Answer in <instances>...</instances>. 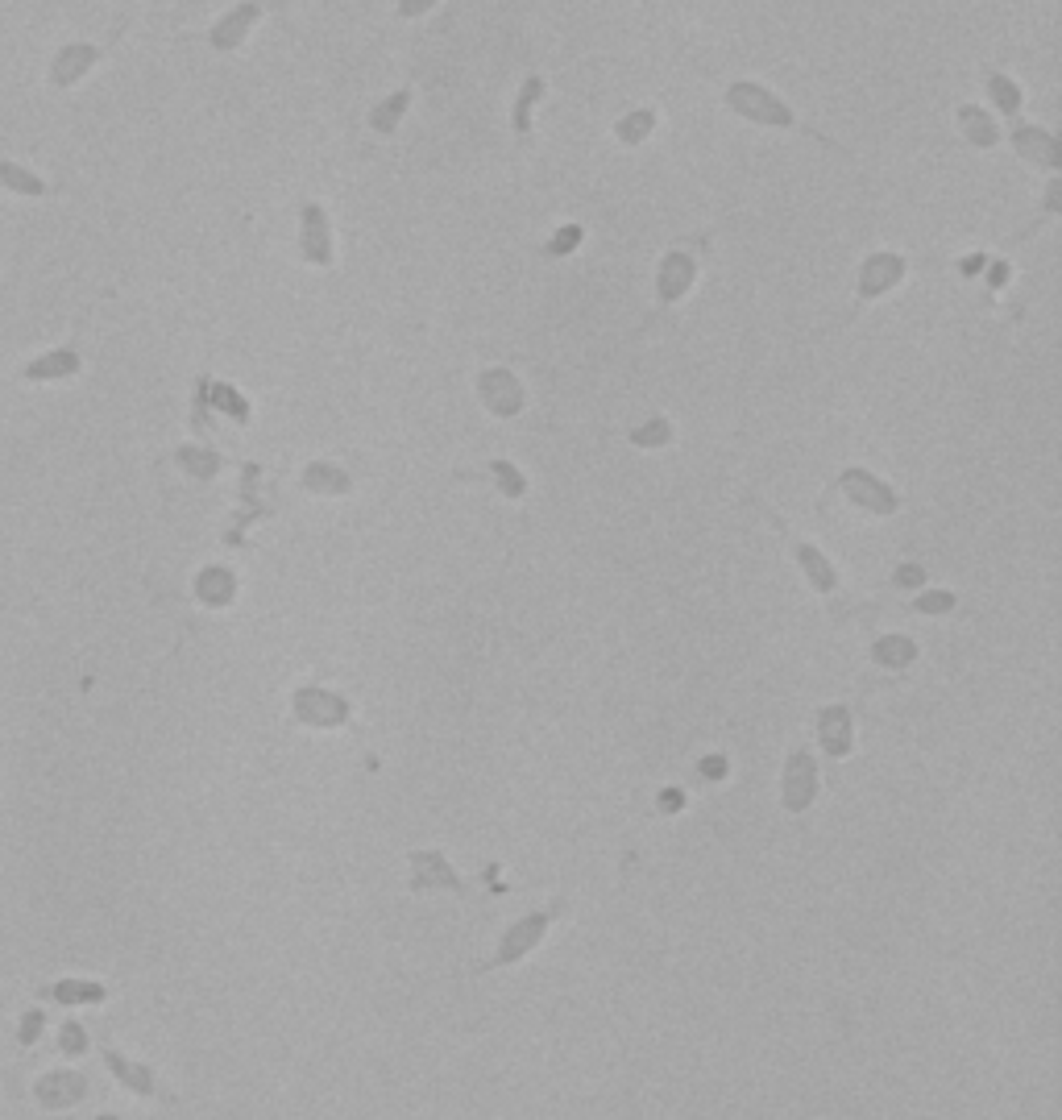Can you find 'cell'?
Instances as JSON below:
<instances>
[{"mask_svg": "<svg viewBox=\"0 0 1062 1120\" xmlns=\"http://www.w3.org/2000/svg\"><path fill=\"white\" fill-rule=\"evenodd\" d=\"M1013 146L1033 166H1046V171H1058V166H1062V142L1050 129H1042V125L1013 121Z\"/></svg>", "mask_w": 1062, "mask_h": 1120, "instance_id": "ba28073f", "label": "cell"}, {"mask_svg": "<svg viewBox=\"0 0 1062 1120\" xmlns=\"http://www.w3.org/2000/svg\"><path fill=\"white\" fill-rule=\"evenodd\" d=\"M540 96H544V79H540V75H527L523 92H519V100H515V133H519V137L531 133V108L540 104Z\"/></svg>", "mask_w": 1062, "mask_h": 1120, "instance_id": "83f0119b", "label": "cell"}, {"mask_svg": "<svg viewBox=\"0 0 1062 1120\" xmlns=\"http://www.w3.org/2000/svg\"><path fill=\"white\" fill-rule=\"evenodd\" d=\"M652 129H656V112L639 108V112H631V117H623L619 125H614V137H619L623 146H639V142H648Z\"/></svg>", "mask_w": 1062, "mask_h": 1120, "instance_id": "484cf974", "label": "cell"}, {"mask_svg": "<svg viewBox=\"0 0 1062 1120\" xmlns=\"http://www.w3.org/2000/svg\"><path fill=\"white\" fill-rule=\"evenodd\" d=\"M872 660L880 664V668H909L913 660H917V643L909 639V635H880L876 643H872Z\"/></svg>", "mask_w": 1062, "mask_h": 1120, "instance_id": "44dd1931", "label": "cell"}, {"mask_svg": "<svg viewBox=\"0 0 1062 1120\" xmlns=\"http://www.w3.org/2000/svg\"><path fill=\"white\" fill-rule=\"evenodd\" d=\"M685 805V797H681V789H664V797H660V809L664 814H677V809Z\"/></svg>", "mask_w": 1062, "mask_h": 1120, "instance_id": "74e56055", "label": "cell"}, {"mask_svg": "<svg viewBox=\"0 0 1062 1120\" xmlns=\"http://www.w3.org/2000/svg\"><path fill=\"white\" fill-rule=\"evenodd\" d=\"M295 718L303 726H316V731H337L349 718V702L328 689H299L295 693Z\"/></svg>", "mask_w": 1062, "mask_h": 1120, "instance_id": "5b68a950", "label": "cell"}, {"mask_svg": "<svg viewBox=\"0 0 1062 1120\" xmlns=\"http://www.w3.org/2000/svg\"><path fill=\"white\" fill-rule=\"evenodd\" d=\"M818 797V764L809 751H793L785 764V809L789 814H805Z\"/></svg>", "mask_w": 1062, "mask_h": 1120, "instance_id": "52a82bcc", "label": "cell"}, {"mask_svg": "<svg viewBox=\"0 0 1062 1120\" xmlns=\"http://www.w3.org/2000/svg\"><path fill=\"white\" fill-rule=\"evenodd\" d=\"M909 262L901 254H872L859 266V299H880L905 278Z\"/></svg>", "mask_w": 1062, "mask_h": 1120, "instance_id": "30bf717a", "label": "cell"}, {"mask_svg": "<svg viewBox=\"0 0 1062 1120\" xmlns=\"http://www.w3.org/2000/svg\"><path fill=\"white\" fill-rule=\"evenodd\" d=\"M59 1050H63V1054H83V1050H88V1033H83V1025H75V1021H67V1025H63V1033H59Z\"/></svg>", "mask_w": 1062, "mask_h": 1120, "instance_id": "d6a6232c", "label": "cell"}, {"mask_svg": "<svg viewBox=\"0 0 1062 1120\" xmlns=\"http://www.w3.org/2000/svg\"><path fill=\"white\" fill-rule=\"evenodd\" d=\"M565 909V901H556L552 909H540V913H527V917H519L515 926L502 934V942H498V955L490 959V967H511V963H519L523 955H531V950L540 946V938L548 934V926H552V917Z\"/></svg>", "mask_w": 1062, "mask_h": 1120, "instance_id": "7a4b0ae2", "label": "cell"}, {"mask_svg": "<svg viewBox=\"0 0 1062 1120\" xmlns=\"http://www.w3.org/2000/svg\"><path fill=\"white\" fill-rule=\"evenodd\" d=\"M50 996L59 1004H104V988L92 984V979H59V984L50 988Z\"/></svg>", "mask_w": 1062, "mask_h": 1120, "instance_id": "cb8c5ba5", "label": "cell"}, {"mask_svg": "<svg viewBox=\"0 0 1062 1120\" xmlns=\"http://www.w3.org/2000/svg\"><path fill=\"white\" fill-rule=\"evenodd\" d=\"M100 63V50L96 46H88V42H71V46H63L59 54H54V63H50V83L54 88H75V83L88 75L92 67Z\"/></svg>", "mask_w": 1062, "mask_h": 1120, "instance_id": "4fadbf2b", "label": "cell"}, {"mask_svg": "<svg viewBox=\"0 0 1062 1120\" xmlns=\"http://www.w3.org/2000/svg\"><path fill=\"white\" fill-rule=\"evenodd\" d=\"M299 249H303V262H312L320 270L332 266V224L320 204H303V212H299Z\"/></svg>", "mask_w": 1062, "mask_h": 1120, "instance_id": "8992f818", "label": "cell"}, {"mask_svg": "<svg viewBox=\"0 0 1062 1120\" xmlns=\"http://www.w3.org/2000/svg\"><path fill=\"white\" fill-rule=\"evenodd\" d=\"M702 772H706L710 780H722V776H726V760H722V755H706V764H702Z\"/></svg>", "mask_w": 1062, "mask_h": 1120, "instance_id": "f35d334b", "label": "cell"}, {"mask_svg": "<svg viewBox=\"0 0 1062 1120\" xmlns=\"http://www.w3.org/2000/svg\"><path fill=\"white\" fill-rule=\"evenodd\" d=\"M407 108H411V92H407V88H403V92H395V96H386L382 104H374V108H370V129H374V133H382V137H386V133H395V129H399V121L407 117Z\"/></svg>", "mask_w": 1062, "mask_h": 1120, "instance_id": "603a6c76", "label": "cell"}, {"mask_svg": "<svg viewBox=\"0 0 1062 1120\" xmlns=\"http://www.w3.org/2000/svg\"><path fill=\"white\" fill-rule=\"evenodd\" d=\"M432 5H436V0H399V17L403 21L424 17V13H432Z\"/></svg>", "mask_w": 1062, "mask_h": 1120, "instance_id": "d590c367", "label": "cell"}, {"mask_svg": "<svg viewBox=\"0 0 1062 1120\" xmlns=\"http://www.w3.org/2000/svg\"><path fill=\"white\" fill-rule=\"evenodd\" d=\"M838 490L847 494V502H855V507H863L868 515H897V507H901L897 490L884 486L880 478H872L868 469H843Z\"/></svg>", "mask_w": 1062, "mask_h": 1120, "instance_id": "3957f363", "label": "cell"}, {"mask_svg": "<svg viewBox=\"0 0 1062 1120\" xmlns=\"http://www.w3.org/2000/svg\"><path fill=\"white\" fill-rule=\"evenodd\" d=\"M668 440H673V424H668V419H648L644 428H631V444H639V448H664Z\"/></svg>", "mask_w": 1062, "mask_h": 1120, "instance_id": "4dcf8cb0", "label": "cell"}, {"mask_svg": "<svg viewBox=\"0 0 1062 1120\" xmlns=\"http://www.w3.org/2000/svg\"><path fill=\"white\" fill-rule=\"evenodd\" d=\"M79 366H83V361H79V353H75V349H54V353L34 357L21 374L30 378V382H54V378H71V374H79Z\"/></svg>", "mask_w": 1062, "mask_h": 1120, "instance_id": "2e32d148", "label": "cell"}, {"mask_svg": "<svg viewBox=\"0 0 1062 1120\" xmlns=\"http://www.w3.org/2000/svg\"><path fill=\"white\" fill-rule=\"evenodd\" d=\"M96 1120H117V1116H96Z\"/></svg>", "mask_w": 1062, "mask_h": 1120, "instance_id": "ab89813d", "label": "cell"}, {"mask_svg": "<svg viewBox=\"0 0 1062 1120\" xmlns=\"http://www.w3.org/2000/svg\"><path fill=\"white\" fill-rule=\"evenodd\" d=\"M428 888L461 892V880L440 851H415L411 855V892H428Z\"/></svg>", "mask_w": 1062, "mask_h": 1120, "instance_id": "8fae6325", "label": "cell"}, {"mask_svg": "<svg viewBox=\"0 0 1062 1120\" xmlns=\"http://www.w3.org/2000/svg\"><path fill=\"white\" fill-rule=\"evenodd\" d=\"M818 739H822V747H826L830 760H843V755H851V747H855L851 710H847V706H826V710H818Z\"/></svg>", "mask_w": 1062, "mask_h": 1120, "instance_id": "5bb4252c", "label": "cell"}, {"mask_svg": "<svg viewBox=\"0 0 1062 1120\" xmlns=\"http://www.w3.org/2000/svg\"><path fill=\"white\" fill-rule=\"evenodd\" d=\"M478 395H482V407L490 415H498V419H515L527 407V395H523L519 378L511 370H502V366L478 374Z\"/></svg>", "mask_w": 1062, "mask_h": 1120, "instance_id": "277c9868", "label": "cell"}, {"mask_svg": "<svg viewBox=\"0 0 1062 1120\" xmlns=\"http://www.w3.org/2000/svg\"><path fill=\"white\" fill-rule=\"evenodd\" d=\"M0 187H5V191H17V195H30V200L46 195V183H42L34 171L17 166V162H0Z\"/></svg>", "mask_w": 1062, "mask_h": 1120, "instance_id": "d4e9b609", "label": "cell"}, {"mask_svg": "<svg viewBox=\"0 0 1062 1120\" xmlns=\"http://www.w3.org/2000/svg\"><path fill=\"white\" fill-rule=\"evenodd\" d=\"M104 1062H108V1071H113L129 1091H137V1096H154V1075L146 1071V1067H137V1062H129L125 1054H117V1050H108L104 1054Z\"/></svg>", "mask_w": 1062, "mask_h": 1120, "instance_id": "7402d4cb", "label": "cell"}, {"mask_svg": "<svg viewBox=\"0 0 1062 1120\" xmlns=\"http://www.w3.org/2000/svg\"><path fill=\"white\" fill-rule=\"evenodd\" d=\"M897 585H905V590H921V585H926V569H921V565H901L897 569Z\"/></svg>", "mask_w": 1062, "mask_h": 1120, "instance_id": "e575fe53", "label": "cell"}, {"mask_svg": "<svg viewBox=\"0 0 1062 1120\" xmlns=\"http://www.w3.org/2000/svg\"><path fill=\"white\" fill-rule=\"evenodd\" d=\"M349 486H353V478L332 461H312L303 469V490L307 494H349Z\"/></svg>", "mask_w": 1062, "mask_h": 1120, "instance_id": "ac0fdd59", "label": "cell"}, {"mask_svg": "<svg viewBox=\"0 0 1062 1120\" xmlns=\"http://www.w3.org/2000/svg\"><path fill=\"white\" fill-rule=\"evenodd\" d=\"M913 610H917V614H946V610H955V594L930 590V594H921V598L913 602Z\"/></svg>", "mask_w": 1062, "mask_h": 1120, "instance_id": "1f68e13d", "label": "cell"}, {"mask_svg": "<svg viewBox=\"0 0 1062 1120\" xmlns=\"http://www.w3.org/2000/svg\"><path fill=\"white\" fill-rule=\"evenodd\" d=\"M726 104H731V112H739V117H747V121H756V125H768V129H801V133H809L801 121H797V112L780 100L776 92H768L764 83H731V88H726Z\"/></svg>", "mask_w": 1062, "mask_h": 1120, "instance_id": "6da1fadb", "label": "cell"}, {"mask_svg": "<svg viewBox=\"0 0 1062 1120\" xmlns=\"http://www.w3.org/2000/svg\"><path fill=\"white\" fill-rule=\"evenodd\" d=\"M266 13V0H245V5H237L233 13H225L216 25H212V34H208V42H212V50H220V54H233L241 42H245V34L254 30V21Z\"/></svg>", "mask_w": 1062, "mask_h": 1120, "instance_id": "9c48e42d", "label": "cell"}, {"mask_svg": "<svg viewBox=\"0 0 1062 1120\" xmlns=\"http://www.w3.org/2000/svg\"><path fill=\"white\" fill-rule=\"evenodd\" d=\"M693 278H697V258H689V254H668V258L660 262V270H656V299H660L664 307L677 303V299H685L689 287H693Z\"/></svg>", "mask_w": 1062, "mask_h": 1120, "instance_id": "7c38bea8", "label": "cell"}, {"mask_svg": "<svg viewBox=\"0 0 1062 1120\" xmlns=\"http://www.w3.org/2000/svg\"><path fill=\"white\" fill-rule=\"evenodd\" d=\"M42 1025H46V1021H42V1013H25V1017H21V1033H17V1042H21V1046H34V1042L42 1038Z\"/></svg>", "mask_w": 1062, "mask_h": 1120, "instance_id": "836d02e7", "label": "cell"}, {"mask_svg": "<svg viewBox=\"0 0 1062 1120\" xmlns=\"http://www.w3.org/2000/svg\"><path fill=\"white\" fill-rule=\"evenodd\" d=\"M233 594H237V577L229 569L208 565L200 577H195V598H200L204 606H229Z\"/></svg>", "mask_w": 1062, "mask_h": 1120, "instance_id": "e0dca14e", "label": "cell"}, {"mask_svg": "<svg viewBox=\"0 0 1062 1120\" xmlns=\"http://www.w3.org/2000/svg\"><path fill=\"white\" fill-rule=\"evenodd\" d=\"M179 465L191 473V478H212L220 469V457L208 453V448H179Z\"/></svg>", "mask_w": 1062, "mask_h": 1120, "instance_id": "f546056e", "label": "cell"}, {"mask_svg": "<svg viewBox=\"0 0 1062 1120\" xmlns=\"http://www.w3.org/2000/svg\"><path fill=\"white\" fill-rule=\"evenodd\" d=\"M797 560H801V569H805L809 585H814L818 594H834V590H838V573H834V565H830V560H826L814 544H797Z\"/></svg>", "mask_w": 1062, "mask_h": 1120, "instance_id": "ffe728a7", "label": "cell"}, {"mask_svg": "<svg viewBox=\"0 0 1062 1120\" xmlns=\"http://www.w3.org/2000/svg\"><path fill=\"white\" fill-rule=\"evenodd\" d=\"M988 96L996 100V108L1004 112V117L1017 121V112H1021V88H1017L1013 79H1004L1000 71H988Z\"/></svg>", "mask_w": 1062, "mask_h": 1120, "instance_id": "4316f807", "label": "cell"}, {"mask_svg": "<svg viewBox=\"0 0 1062 1120\" xmlns=\"http://www.w3.org/2000/svg\"><path fill=\"white\" fill-rule=\"evenodd\" d=\"M38 1104L42 1108H71L88 1096V1079L75 1075V1071H54L46 1079H38Z\"/></svg>", "mask_w": 1062, "mask_h": 1120, "instance_id": "9a60e30c", "label": "cell"}, {"mask_svg": "<svg viewBox=\"0 0 1062 1120\" xmlns=\"http://www.w3.org/2000/svg\"><path fill=\"white\" fill-rule=\"evenodd\" d=\"M577 241H581V229H577V224H569V233H561V237L552 241V254H569Z\"/></svg>", "mask_w": 1062, "mask_h": 1120, "instance_id": "8d00e7d4", "label": "cell"}, {"mask_svg": "<svg viewBox=\"0 0 1062 1120\" xmlns=\"http://www.w3.org/2000/svg\"><path fill=\"white\" fill-rule=\"evenodd\" d=\"M959 129H963L967 142H971V146H980V150H992V146L1000 142L996 121L988 117L984 108H975V104H963V108H959Z\"/></svg>", "mask_w": 1062, "mask_h": 1120, "instance_id": "d6986e66", "label": "cell"}, {"mask_svg": "<svg viewBox=\"0 0 1062 1120\" xmlns=\"http://www.w3.org/2000/svg\"><path fill=\"white\" fill-rule=\"evenodd\" d=\"M490 478H494L498 494H507V498H523L527 494V478L511 461H490Z\"/></svg>", "mask_w": 1062, "mask_h": 1120, "instance_id": "f1b7e54d", "label": "cell"}]
</instances>
